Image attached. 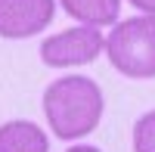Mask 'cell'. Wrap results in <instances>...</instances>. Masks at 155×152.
<instances>
[{"instance_id":"cell-1","label":"cell","mask_w":155,"mask_h":152,"mask_svg":"<svg viewBox=\"0 0 155 152\" xmlns=\"http://www.w3.org/2000/svg\"><path fill=\"white\" fill-rule=\"evenodd\" d=\"M106 112V99L93 78L87 74H65L56 78L44 90V115L53 137L59 140H81L99 127Z\"/></svg>"},{"instance_id":"cell-2","label":"cell","mask_w":155,"mask_h":152,"mask_svg":"<svg viewBox=\"0 0 155 152\" xmlns=\"http://www.w3.org/2000/svg\"><path fill=\"white\" fill-rule=\"evenodd\" d=\"M106 56L115 71L134 81L155 78V16H130L106 37Z\"/></svg>"},{"instance_id":"cell-3","label":"cell","mask_w":155,"mask_h":152,"mask_svg":"<svg viewBox=\"0 0 155 152\" xmlns=\"http://www.w3.org/2000/svg\"><path fill=\"white\" fill-rule=\"evenodd\" d=\"M99 53H106V37L93 25H78L65 28L59 34H50L41 44V62L50 68H71V65H87Z\"/></svg>"},{"instance_id":"cell-4","label":"cell","mask_w":155,"mask_h":152,"mask_svg":"<svg viewBox=\"0 0 155 152\" xmlns=\"http://www.w3.org/2000/svg\"><path fill=\"white\" fill-rule=\"evenodd\" d=\"M56 0H0V37L25 41L50 28Z\"/></svg>"},{"instance_id":"cell-5","label":"cell","mask_w":155,"mask_h":152,"mask_svg":"<svg viewBox=\"0 0 155 152\" xmlns=\"http://www.w3.org/2000/svg\"><path fill=\"white\" fill-rule=\"evenodd\" d=\"M0 152H50V137L34 121L12 118L0 124Z\"/></svg>"},{"instance_id":"cell-6","label":"cell","mask_w":155,"mask_h":152,"mask_svg":"<svg viewBox=\"0 0 155 152\" xmlns=\"http://www.w3.org/2000/svg\"><path fill=\"white\" fill-rule=\"evenodd\" d=\"M62 9L68 12L71 19H78L81 25H118L121 16V0H59Z\"/></svg>"},{"instance_id":"cell-7","label":"cell","mask_w":155,"mask_h":152,"mask_svg":"<svg viewBox=\"0 0 155 152\" xmlns=\"http://www.w3.org/2000/svg\"><path fill=\"white\" fill-rule=\"evenodd\" d=\"M130 140H134V152H155V109L137 118Z\"/></svg>"},{"instance_id":"cell-8","label":"cell","mask_w":155,"mask_h":152,"mask_svg":"<svg viewBox=\"0 0 155 152\" xmlns=\"http://www.w3.org/2000/svg\"><path fill=\"white\" fill-rule=\"evenodd\" d=\"M130 6H137L140 12H146V16H155V0H127Z\"/></svg>"},{"instance_id":"cell-9","label":"cell","mask_w":155,"mask_h":152,"mask_svg":"<svg viewBox=\"0 0 155 152\" xmlns=\"http://www.w3.org/2000/svg\"><path fill=\"white\" fill-rule=\"evenodd\" d=\"M65 152H102V149H99V146H90V143H81V146L74 143V146H68Z\"/></svg>"}]
</instances>
